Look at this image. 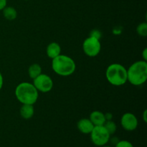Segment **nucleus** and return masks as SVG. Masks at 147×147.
I'll list each match as a JSON object with an SVG mask.
<instances>
[{
    "mask_svg": "<svg viewBox=\"0 0 147 147\" xmlns=\"http://www.w3.org/2000/svg\"><path fill=\"white\" fill-rule=\"evenodd\" d=\"M3 85H4V78H3L2 74H1V72H0V90L2 88Z\"/></svg>",
    "mask_w": 147,
    "mask_h": 147,
    "instance_id": "5701e85b",
    "label": "nucleus"
},
{
    "mask_svg": "<svg viewBox=\"0 0 147 147\" xmlns=\"http://www.w3.org/2000/svg\"><path fill=\"white\" fill-rule=\"evenodd\" d=\"M147 80V62L139 60L134 63L127 69V81L133 86H139Z\"/></svg>",
    "mask_w": 147,
    "mask_h": 147,
    "instance_id": "f03ea898",
    "label": "nucleus"
},
{
    "mask_svg": "<svg viewBox=\"0 0 147 147\" xmlns=\"http://www.w3.org/2000/svg\"><path fill=\"white\" fill-rule=\"evenodd\" d=\"M42 73V67L37 63H34L31 65L28 68V74L30 78L33 80L36 77L40 75Z\"/></svg>",
    "mask_w": 147,
    "mask_h": 147,
    "instance_id": "4468645a",
    "label": "nucleus"
},
{
    "mask_svg": "<svg viewBox=\"0 0 147 147\" xmlns=\"http://www.w3.org/2000/svg\"><path fill=\"white\" fill-rule=\"evenodd\" d=\"M100 147H113V146H107V145H104V146H100Z\"/></svg>",
    "mask_w": 147,
    "mask_h": 147,
    "instance_id": "393cba45",
    "label": "nucleus"
},
{
    "mask_svg": "<svg viewBox=\"0 0 147 147\" xmlns=\"http://www.w3.org/2000/svg\"><path fill=\"white\" fill-rule=\"evenodd\" d=\"M119 141L120 140H119V138L116 137V136H113V137H110L109 142H110V143L112 145H114V146H116V144H117Z\"/></svg>",
    "mask_w": 147,
    "mask_h": 147,
    "instance_id": "6ab92c4d",
    "label": "nucleus"
},
{
    "mask_svg": "<svg viewBox=\"0 0 147 147\" xmlns=\"http://www.w3.org/2000/svg\"><path fill=\"white\" fill-rule=\"evenodd\" d=\"M7 0H0V11L2 10L5 7H7Z\"/></svg>",
    "mask_w": 147,
    "mask_h": 147,
    "instance_id": "aec40b11",
    "label": "nucleus"
},
{
    "mask_svg": "<svg viewBox=\"0 0 147 147\" xmlns=\"http://www.w3.org/2000/svg\"><path fill=\"white\" fill-rule=\"evenodd\" d=\"M3 16L7 20H14L17 18V10L12 7H5L2 9Z\"/></svg>",
    "mask_w": 147,
    "mask_h": 147,
    "instance_id": "ddd939ff",
    "label": "nucleus"
},
{
    "mask_svg": "<svg viewBox=\"0 0 147 147\" xmlns=\"http://www.w3.org/2000/svg\"><path fill=\"white\" fill-rule=\"evenodd\" d=\"M46 53L47 57L53 60L61 54V47L57 42H53L47 45L46 48Z\"/></svg>",
    "mask_w": 147,
    "mask_h": 147,
    "instance_id": "9d476101",
    "label": "nucleus"
},
{
    "mask_svg": "<svg viewBox=\"0 0 147 147\" xmlns=\"http://www.w3.org/2000/svg\"><path fill=\"white\" fill-rule=\"evenodd\" d=\"M103 126L106 128V129L110 134L111 136L114 134L116 133V130H117V126H116V123L112 120L106 121L104 124H103Z\"/></svg>",
    "mask_w": 147,
    "mask_h": 147,
    "instance_id": "2eb2a0df",
    "label": "nucleus"
},
{
    "mask_svg": "<svg viewBox=\"0 0 147 147\" xmlns=\"http://www.w3.org/2000/svg\"><path fill=\"white\" fill-rule=\"evenodd\" d=\"M89 119L95 126H103L105 122L106 121L104 113L99 111H94L91 112Z\"/></svg>",
    "mask_w": 147,
    "mask_h": 147,
    "instance_id": "9b49d317",
    "label": "nucleus"
},
{
    "mask_svg": "<svg viewBox=\"0 0 147 147\" xmlns=\"http://www.w3.org/2000/svg\"><path fill=\"white\" fill-rule=\"evenodd\" d=\"M90 37H96V38L100 40V37H101V33H100V32L98 31V30H92L91 32H90Z\"/></svg>",
    "mask_w": 147,
    "mask_h": 147,
    "instance_id": "a211bd4d",
    "label": "nucleus"
},
{
    "mask_svg": "<svg viewBox=\"0 0 147 147\" xmlns=\"http://www.w3.org/2000/svg\"><path fill=\"white\" fill-rule=\"evenodd\" d=\"M142 57H143V60H144V61H146L147 62V48L144 49L143 52H142Z\"/></svg>",
    "mask_w": 147,
    "mask_h": 147,
    "instance_id": "412c9836",
    "label": "nucleus"
},
{
    "mask_svg": "<svg viewBox=\"0 0 147 147\" xmlns=\"http://www.w3.org/2000/svg\"><path fill=\"white\" fill-rule=\"evenodd\" d=\"M90 134L93 144L100 147L107 144L111 137L110 134L103 126H94Z\"/></svg>",
    "mask_w": 147,
    "mask_h": 147,
    "instance_id": "39448f33",
    "label": "nucleus"
},
{
    "mask_svg": "<svg viewBox=\"0 0 147 147\" xmlns=\"http://www.w3.org/2000/svg\"><path fill=\"white\" fill-rule=\"evenodd\" d=\"M83 50L85 54L88 57H94L97 56L101 50L100 40L89 36L83 42Z\"/></svg>",
    "mask_w": 147,
    "mask_h": 147,
    "instance_id": "423d86ee",
    "label": "nucleus"
},
{
    "mask_svg": "<svg viewBox=\"0 0 147 147\" xmlns=\"http://www.w3.org/2000/svg\"><path fill=\"white\" fill-rule=\"evenodd\" d=\"M14 93L22 104L34 105L39 97L38 90L32 83L28 82H23L17 85Z\"/></svg>",
    "mask_w": 147,
    "mask_h": 147,
    "instance_id": "f257e3e1",
    "label": "nucleus"
},
{
    "mask_svg": "<svg viewBox=\"0 0 147 147\" xmlns=\"http://www.w3.org/2000/svg\"><path fill=\"white\" fill-rule=\"evenodd\" d=\"M52 68L58 76L67 77L76 71V65L73 58L65 55L60 54L52 60Z\"/></svg>",
    "mask_w": 147,
    "mask_h": 147,
    "instance_id": "7ed1b4c3",
    "label": "nucleus"
},
{
    "mask_svg": "<svg viewBox=\"0 0 147 147\" xmlns=\"http://www.w3.org/2000/svg\"><path fill=\"white\" fill-rule=\"evenodd\" d=\"M136 32L141 37L147 36V24L146 22H142L139 24L136 27Z\"/></svg>",
    "mask_w": 147,
    "mask_h": 147,
    "instance_id": "dca6fc26",
    "label": "nucleus"
},
{
    "mask_svg": "<svg viewBox=\"0 0 147 147\" xmlns=\"http://www.w3.org/2000/svg\"><path fill=\"white\" fill-rule=\"evenodd\" d=\"M104 115H105V118H106V121L112 120V119H113V115H112L111 113H104Z\"/></svg>",
    "mask_w": 147,
    "mask_h": 147,
    "instance_id": "4be33fe9",
    "label": "nucleus"
},
{
    "mask_svg": "<svg viewBox=\"0 0 147 147\" xmlns=\"http://www.w3.org/2000/svg\"><path fill=\"white\" fill-rule=\"evenodd\" d=\"M146 114H147V111L145 110L144 111V113H143V119H144V121L145 123H146V122H147Z\"/></svg>",
    "mask_w": 147,
    "mask_h": 147,
    "instance_id": "b1692460",
    "label": "nucleus"
},
{
    "mask_svg": "<svg viewBox=\"0 0 147 147\" xmlns=\"http://www.w3.org/2000/svg\"><path fill=\"white\" fill-rule=\"evenodd\" d=\"M25 1H28V0H25Z\"/></svg>",
    "mask_w": 147,
    "mask_h": 147,
    "instance_id": "a878e982",
    "label": "nucleus"
},
{
    "mask_svg": "<svg viewBox=\"0 0 147 147\" xmlns=\"http://www.w3.org/2000/svg\"><path fill=\"white\" fill-rule=\"evenodd\" d=\"M33 85L38 92L46 93L52 90L53 88V81L51 78L46 74L41 73L33 79Z\"/></svg>",
    "mask_w": 147,
    "mask_h": 147,
    "instance_id": "0eeeda50",
    "label": "nucleus"
},
{
    "mask_svg": "<svg viewBox=\"0 0 147 147\" xmlns=\"http://www.w3.org/2000/svg\"><path fill=\"white\" fill-rule=\"evenodd\" d=\"M20 116L24 119L28 120L32 118L34 113V109L33 105L22 104L20 110Z\"/></svg>",
    "mask_w": 147,
    "mask_h": 147,
    "instance_id": "f8f14e48",
    "label": "nucleus"
},
{
    "mask_svg": "<svg viewBox=\"0 0 147 147\" xmlns=\"http://www.w3.org/2000/svg\"><path fill=\"white\" fill-rule=\"evenodd\" d=\"M106 78L113 86H123L127 82V69L119 63H113L106 69Z\"/></svg>",
    "mask_w": 147,
    "mask_h": 147,
    "instance_id": "20e7f679",
    "label": "nucleus"
},
{
    "mask_svg": "<svg viewBox=\"0 0 147 147\" xmlns=\"http://www.w3.org/2000/svg\"><path fill=\"white\" fill-rule=\"evenodd\" d=\"M94 126L89 119H81L77 123L78 129L79 131L84 134H90Z\"/></svg>",
    "mask_w": 147,
    "mask_h": 147,
    "instance_id": "1a4fd4ad",
    "label": "nucleus"
},
{
    "mask_svg": "<svg viewBox=\"0 0 147 147\" xmlns=\"http://www.w3.org/2000/svg\"><path fill=\"white\" fill-rule=\"evenodd\" d=\"M115 147H134L133 144L130 142L126 140H121L119 141Z\"/></svg>",
    "mask_w": 147,
    "mask_h": 147,
    "instance_id": "f3484780",
    "label": "nucleus"
},
{
    "mask_svg": "<svg viewBox=\"0 0 147 147\" xmlns=\"http://www.w3.org/2000/svg\"><path fill=\"white\" fill-rule=\"evenodd\" d=\"M121 125L124 130L127 131H133L137 129L139 121L134 113H126L121 119Z\"/></svg>",
    "mask_w": 147,
    "mask_h": 147,
    "instance_id": "6e6552de",
    "label": "nucleus"
}]
</instances>
